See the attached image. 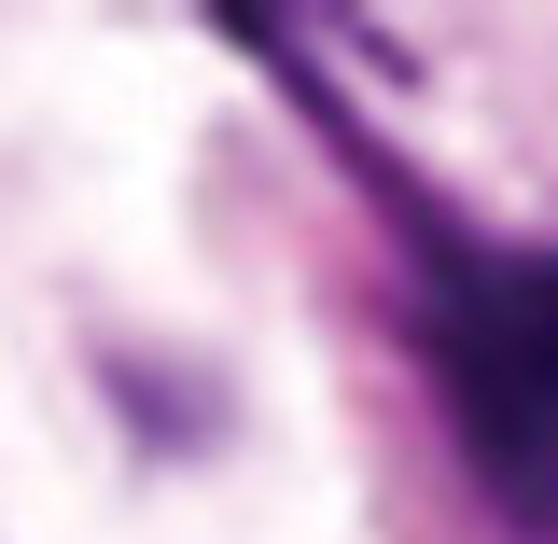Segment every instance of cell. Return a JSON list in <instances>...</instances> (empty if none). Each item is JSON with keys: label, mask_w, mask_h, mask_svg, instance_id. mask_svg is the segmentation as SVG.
I'll list each match as a JSON object with an SVG mask.
<instances>
[{"label": "cell", "mask_w": 558, "mask_h": 544, "mask_svg": "<svg viewBox=\"0 0 558 544\" xmlns=\"http://www.w3.org/2000/svg\"><path fill=\"white\" fill-rule=\"evenodd\" d=\"M433 322H447V377H461L475 447L517 475H558V252H461Z\"/></svg>", "instance_id": "obj_1"}]
</instances>
